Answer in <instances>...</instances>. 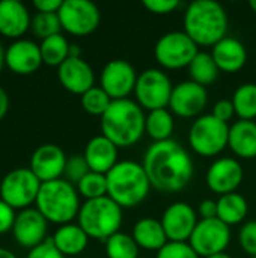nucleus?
<instances>
[{"label":"nucleus","instance_id":"nucleus-30","mask_svg":"<svg viewBox=\"0 0 256 258\" xmlns=\"http://www.w3.org/2000/svg\"><path fill=\"white\" fill-rule=\"evenodd\" d=\"M69 45L71 44L62 33L42 39L39 44L42 62L48 67L59 68L69 57Z\"/></svg>","mask_w":256,"mask_h":258},{"label":"nucleus","instance_id":"nucleus-21","mask_svg":"<svg viewBox=\"0 0 256 258\" xmlns=\"http://www.w3.org/2000/svg\"><path fill=\"white\" fill-rule=\"evenodd\" d=\"M118 147L104 135L94 136L84 147V159L91 171L107 175L118 160Z\"/></svg>","mask_w":256,"mask_h":258},{"label":"nucleus","instance_id":"nucleus-13","mask_svg":"<svg viewBox=\"0 0 256 258\" xmlns=\"http://www.w3.org/2000/svg\"><path fill=\"white\" fill-rule=\"evenodd\" d=\"M137 77L136 68L128 60L113 59L104 65L100 76V86L112 100H124L134 92Z\"/></svg>","mask_w":256,"mask_h":258},{"label":"nucleus","instance_id":"nucleus-40","mask_svg":"<svg viewBox=\"0 0 256 258\" xmlns=\"http://www.w3.org/2000/svg\"><path fill=\"white\" fill-rule=\"evenodd\" d=\"M26 258H66L63 254H60L57 251V248L54 246L51 239H47L44 243H41L39 246L33 248L29 251Z\"/></svg>","mask_w":256,"mask_h":258},{"label":"nucleus","instance_id":"nucleus-52","mask_svg":"<svg viewBox=\"0 0 256 258\" xmlns=\"http://www.w3.org/2000/svg\"><path fill=\"white\" fill-rule=\"evenodd\" d=\"M139 258H140V257H139Z\"/></svg>","mask_w":256,"mask_h":258},{"label":"nucleus","instance_id":"nucleus-28","mask_svg":"<svg viewBox=\"0 0 256 258\" xmlns=\"http://www.w3.org/2000/svg\"><path fill=\"white\" fill-rule=\"evenodd\" d=\"M174 128H175L174 113L169 109H158V110L148 112L145 133L154 142H164L172 139Z\"/></svg>","mask_w":256,"mask_h":258},{"label":"nucleus","instance_id":"nucleus-39","mask_svg":"<svg viewBox=\"0 0 256 258\" xmlns=\"http://www.w3.org/2000/svg\"><path fill=\"white\" fill-rule=\"evenodd\" d=\"M142 5L155 15H167L180 8L178 0H143Z\"/></svg>","mask_w":256,"mask_h":258},{"label":"nucleus","instance_id":"nucleus-34","mask_svg":"<svg viewBox=\"0 0 256 258\" xmlns=\"http://www.w3.org/2000/svg\"><path fill=\"white\" fill-rule=\"evenodd\" d=\"M80 101L86 113L101 118L113 100L107 95V92L101 86H94L80 97Z\"/></svg>","mask_w":256,"mask_h":258},{"label":"nucleus","instance_id":"nucleus-47","mask_svg":"<svg viewBox=\"0 0 256 258\" xmlns=\"http://www.w3.org/2000/svg\"><path fill=\"white\" fill-rule=\"evenodd\" d=\"M0 258H17V255L12 251H9V249L0 248Z\"/></svg>","mask_w":256,"mask_h":258},{"label":"nucleus","instance_id":"nucleus-35","mask_svg":"<svg viewBox=\"0 0 256 258\" xmlns=\"http://www.w3.org/2000/svg\"><path fill=\"white\" fill-rule=\"evenodd\" d=\"M30 29H32L33 35L38 36V38H41V41H42L45 38H50L53 35L60 33L62 24H60V20H59V15L57 14L36 12L32 17Z\"/></svg>","mask_w":256,"mask_h":258},{"label":"nucleus","instance_id":"nucleus-38","mask_svg":"<svg viewBox=\"0 0 256 258\" xmlns=\"http://www.w3.org/2000/svg\"><path fill=\"white\" fill-rule=\"evenodd\" d=\"M238 243L241 249L250 257L256 255V221H249L243 224L238 233Z\"/></svg>","mask_w":256,"mask_h":258},{"label":"nucleus","instance_id":"nucleus-27","mask_svg":"<svg viewBox=\"0 0 256 258\" xmlns=\"http://www.w3.org/2000/svg\"><path fill=\"white\" fill-rule=\"evenodd\" d=\"M249 212L246 198L237 192L226 194L217 200V218L228 227L241 224Z\"/></svg>","mask_w":256,"mask_h":258},{"label":"nucleus","instance_id":"nucleus-7","mask_svg":"<svg viewBox=\"0 0 256 258\" xmlns=\"http://www.w3.org/2000/svg\"><path fill=\"white\" fill-rule=\"evenodd\" d=\"M229 141V124L217 119L211 113L196 118L189 130L190 148L202 157H216Z\"/></svg>","mask_w":256,"mask_h":258},{"label":"nucleus","instance_id":"nucleus-16","mask_svg":"<svg viewBox=\"0 0 256 258\" xmlns=\"http://www.w3.org/2000/svg\"><path fill=\"white\" fill-rule=\"evenodd\" d=\"M244 180V171L241 163L234 157L216 159L205 175L207 186L217 195H226L235 192Z\"/></svg>","mask_w":256,"mask_h":258},{"label":"nucleus","instance_id":"nucleus-25","mask_svg":"<svg viewBox=\"0 0 256 258\" xmlns=\"http://www.w3.org/2000/svg\"><path fill=\"white\" fill-rule=\"evenodd\" d=\"M131 236L139 248L155 252H158L169 242L161 222L155 218L139 219L133 227Z\"/></svg>","mask_w":256,"mask_h":258},{"label":"nucleus","instance_id":"nucleus-49","mask_svg":"<svg viewBox=\"0 0 256 258\" xmlns=\"http://www.w3.org/2000/svg\"><path fill=\"white\" fill-rule=\"evenodd\" d=\"M208 258H232L229 254H226V252H222V254H216V255H211V257Z\"/></svg>","mask_w":256,"mask_h":258},{"label":"nucleus","instance_id":"nucleus-2","mask_svg":"<svg viewBox=\"0 0 256 258\" xmlns=\"http://www.w3.org/2000/svg\"><path fill=\"white\" fill-rule=\"evenodd\" d=\"M183 26L198 47H214L228 36L229 18L219 2L195 0L184 11Z\"/></svg>","mask_w":256,"mask_h":258},{"label":"nucleus","instance_id":"nucleus-15","mask_svg":"<svg viewBox=\"0 0 256 258\" xmlns=\"http://www.w3.org/2000/svg\"><path fill=\"white\" fill-rule=\"evenodd\" d=\"M160 222L169 242H189L199 219L189 203L177 201L163 212Z\"/></svg>","mask_w":256,"mask_h":258},{"label":"nucleus","instance_id":"nucleus-19","mask_svg":"<svg viewBox=\"0 0 256 258\" xmlns=\"http://www.w3.org/2000/svg\"><path fill=\"white\" fill-rule=\"evenodd\" d=\"M6 67L20 76L33 74L44 62L41 56L39 44L30 39H15L12 44L8 45L5 53Z\"/></svg>","mask_w":256,"mask_h":258},{"label":"nucleus","instance_id":"nucleus-43","mask_svg":"<svg viewBox=\"0 0 256 258\" xmlns=\"http://www.w3.org/2000/svg\"><path fill=\"white\" fill-rule=\"evenodd\" d=\"M63 0H35L33 8L38 12H45V14H57Z\"/></svg>","mask_w":256,"mask_h":258},{"label":"nucleus","instance_id":"nucleus-20","mask_svg":"<svg viewBox=\"0 0 256 258\" xmlns=\"http://www.w3.org/2000/svg\"><path fill=\"white\" fill-rule=\"evenodd\" d=\"M57 79L66 91L80 97L95 86V73L81 57H68L57 68Z\"/></svg>","mask_w":256,"mask_h":258},{"label":"nucleus","instance_id":"nucleus-14","mask_svg":"<svg viewBox=\"0 0 256 258\" xmlns=\"http://www.w3.org/2000/svg\"><path fill=\"white\" fill-rule=\"evenodd\" d=\"M208 103V91L192 80L174 85L169 109L181 118H199Z\"/></svg>","mask_w":256,"mask_h":258},{"label":"nucleus","instance_id":"nucleus-32","mask_svg":"<svg viewBox=\"0 0 256 258\" xmlns=\"http://www.w3.org/2000/svg\"><path fill=\"white\" fill-rule=\"evenodd\" d=\"M107 258H139V246L131 234L116 233L104 242Z\"/></svg>","mask_w":256,"mask_h":258},{"label":"nucleus","instance_id":"nucleus-6","mask_svg":"<svg viewBox=\"0 0 256 258\" xmlns=\"http://www.w3.org/2000/svg\"><path fill=\"white\" fill-rule=\"evenodd\" d=\"M122 222L124 209L109 197L84 201L77 216V224L83 228L89 239L101 242H106L113 234L119 233Z\"/></svg>","mask_w":256,"mask_h":258},{"label":"nucleus","instance_id":"nucleus-11","mask_svg":"<svg viewBox=\"0 0 256 258\" xmlns=\"http://www.w3.org/2000/svg\"><path fill=\"white\" fill-rule=\"evenodd\" d=\"M57 15L62 29L75 36L91 35L101 21L100 8L89 0H63Z\"/></svg>","mask_w":256,"mask_h":258},{"label":"nucleus","instance_id":"nucleus-31","mask_svg":"<svg viewBox=\"0 0 256 258\" xmlns=\"http://www.w3.org/2000/svg\"><path fill=\"white\" fill-rule=\"evenodd\" d=\"M235 115L244 121H255L256 118V83L240 85L231 98Z\"/></svg>","mask_w":256,"mask_h":258},{"label":"nucleus","instance_id":"nucleus-33","mask_svg":"<svg viewBox=\"0 0 256 258\" xmlns=\"http://www.w3.org/2000/svg\"><path fill=\"white\" fill-rule=\"evenodd\" d=\"M75 187L78 195L83 197L86 201L98 200L107 197V177L104 174L91 171L80 180V183Z\"/></svg>","mask_w":256,"mask_h":258},{"label":"nucleus","instance_id":"nucleus-41","mask_svg":"<svg viewBox=\"0 0 256 258\" xmlns=\"http://www.w3.org/2000/svg\"><path fill=\"white\" fill-rule=\"evenodd\" d=\"M15 218H17L15 209H12L0 198V234H6L8 231H12Z\"/></svg>","mask_w":256,"mask_h":258},{"label":"nucleus","instance_id":"nucleus-17","mask_svg":"<svg viewBox=\"0 0 256 258\" xmlns=\"http://www.w3.org/2000/svg\"><path fill=\"white\" fill-rule=\"evenodd\" d=\"M47 228L48 221L36 207H29L17 213L12 227V236L20 246L33 249L47 240Z\"/></svg>","mask_w":256,"mask_h":258},{"label":"nucleus","instance_id":"nucleus-8","mask_svg":"<svg viewBox=\"0 0 256 258\" xmlns=\"http://www.w3.org/2000/svg\"><path fill=\"white\" fill-rule=\"evenodd\" d=\"M199 53V47L184 30H172L158 38L154 47V57L166 70L189 68Z\"/></svg>","mask_w":256,"mask_h":258},{"label":"nucleus","instance_id":"nucleus-22","mask_svg":"<svg viewBox=\"0 0 256 258\" xmlns=\"http://www.w3.org/2000/svg\"><path fill=\"white\" fill-rule=\"evenodd\" d=\"M32 24L29 9L18 0L0 2V35L12 39H20Z\"/></svg>","mask_w":256,"mask_h":258},{"label":"nucleus","instance_id":"nucleus-48","mask_svg":"<svg viewBox=\"0 0 256 258\" xmlns=\"http://www.w3.org/2000/svg\"><path fill=\"white\" fill-rule=\"evenodd\" d=\"M5 53H6V48L2 45V42H0V73H2V70H3V67L6 65V62H5Z\"/></svg>","mask_w":256,"mask_h":258},{"label":"nucleus","instance_id":"nucleus-3","mask_svg":"<svg viewBox=\"0 0 256 258\" xmlns=\"http://www.w3.org/2000/svg\"><path fill=\"white\" fill-rule=\"evenodd\" d=\"M146 113L130 98L113 100L101 116V135L110 139L118 148L136 145L145 135Z\"/></svg>","mask_w":256,"mask_h":258},{"label":"nucleus","instance_id":"nucleus-23","mask_svg":"<svg viewBox=\"0 0 256 258\" xmlns=\"http://www.w3.org/2000/svg\"><path fill=\"white\" fill-rule=\"evenodd\" d=\"M211 56L219 70L229 74L238 73L247 62V50L244 44L234 36H225L219 41L213 47Z\"/></svg>","mask_w":256,"mask_h":258},{"label":"nucleus","instance_id":"nucleus-24","mask_svg":"<svg viewBox=\"0 0 256 258\" xmlns=\"http://www.w3.org/2000/svg\"><path fill=\"white\" fill-rule=\"evenodd\" d=\"M228 147L231 151L244 160L256 157V122L238 119L229 125Z\"/></svg>","mask_w":256,"mask_h":258},{"label":"nucleus","instance_id":"nucleus-26","mask_svg":"<svg viewBox=\"0 0 256 258\" xmlns=\"http://www.w3.org/2000/svg\"><path fill=\"white\" fill-rule=\"evenodd\" d=\"M51 240L60 254H63L65 257H75L88 248L89 236L83 231V228L78 224L71 222L60 225L54 231Z\"/></svg>","mask_w":256,"mask_h":258},{"label":"nucleus","instance_id":"nucleus-50","mask_svg":"<svg viewBox=\"0 0 256 258\" xmlns=\"http://www.w3.org/2000/svg\"><path fill=\"white\" fill-rule=\"evenodd\" d=\"M249 6H250V9L256 14V0H250V2H249Z\"/></svg>","mask_w":256,"mask_h":258},{"label":"nucleus","instance_id":"nucleus-46","mask_svg":"<svg viewBox=\"0 0 256 258\" xmlns=\"http://www.w3.org/2000/svg\"><path fill=\"white\" fill-rule=\"evenodd\" d=\"M69 57H81V50L77 44L69 45Z\"/></svg>","mask_w":256,"mask_h":258},{"label":"nucleus","instance_id":"nucleus-37","mask_svg":"<svg viewBox=\"0 0 256 258\" xmlns=\"http://www.w3.org/2000/svg\"><path fill=\"white\" fill-rule=\"evenodd\" d=\"M155 258H201L189 242H167Z\"/></svg>","mask_w":256,"mask_h":258},{"label":"nucleus","instance_id":"nucleus-51","mask_svg":"<svg viewBox=\"0 0 256 258\" xmlns=\"http://www.w3.org/2000/svg\"><path fill=\"white\" fill-rule=\"evenodd\" d=\"M250 258H256V255H255V257H250Z\"/></svg>","mask_w":256,"mask_h":258},{"label":"nucleus","instance_id":"nucleus-44","mask_svg":"<svg viewBox=\"0 0 256 258\" xmlns=\"http://www.w3.org/2000/svg\"><path fill=\"white\" fill-rule=\"evenodd\" d=\"M198 215L201 216V219H213L217 218V201L214 200H204L199 204L198 209Z\"/></svg>","mask_w":256,"mask_h":258},{"label":"nucleus","instance_id":"nucleus-4","mask_svg":"<svg viewBox=\"0 0 256 258\" xmlns=\"http://www.w3.org/2000/svg\"><path fill=\"white\" fill-rule=\"evenodd\" d=\"M106 177L107 197L122 209H133L142 204L152 187L143 165L134 160L118 162Z\"/></svg>","mask_w":256,"mask_h":258},{"label":"nucleus","instance_id":"nucleus-36","mask_svg":"<svg viewBox=\"0 0 256 258\" xmlns=\"http://www.w3.org/2000/svg\"><path fill=\"white\" fill-rule=\"evenodd\" d=\"M91 169L86 163V159L83 154H74L69 156L66 160V166H65V172H63V178L66 181H69L71 184L77 186L80 183V180L89 174Z\"/></svg>","mask_w":256,"mask_h":258},{"label":"nucleus","instance_id":"nucleus-18","mask_svg":"<svg viewBox=\"0 0 256 258\" xmlns=\"http://www.w3.org/2000/svg\"><path fill=\"white\" fill-rule=\"evenodd\" d=\"M66 160L68 157L59 145L44 144L33 151L29 168L41 183H47L63 177Z\"/></svg>","mask_w":256,"mask_h":258},{"label":"nucleus","instance_id":"nucleus-42","mask_svg":"<svg viewBox=\"0 0 256 258\" xmlns=\"http://www.w3.org/2000/svg\"><path fill=\"white\" fill-rule=\"evenodd\" d=\"M213 116H216L217 119L223 121V122H229L231 118L235 115V109H234V104L231 100H219L214 106H213V112H211Z\"/></svg>","mask_w":256,"mask_h":258},{"label":"nucleus","instance_id":"nucleus-1","mask_svg":"<svg viewBox=\"0 0 256 258\" xmlns=\"http://www.w3.org/2000/svg\"><path fill=\"white\" fill-rule=\"evenodd\" d=\"M142 165L151 186L164 194L186 189L195 175L190 153L174 139L151 144L143 154Z\"/></svg>","mask_w":256,"mask_h":258},{"label":"nucleus","instance_id":"nucleus-5","mask_svg":"<svg viewBox=\"0 0 256 258\" xmlns=\"http://www.w3.org/2000/svg\"><path fill=\"white\" fill-rule=\"evenodd\" d=\"M35 206L48 222L59 227L77 219L81 207L77 187L65 178L42 183Z\"/></svg>","mask_w":256,"mask_h":258},{"label":"nucleus","instance_id":"nucleus-10","mask_svg":"<svg viewBox=\"0 0 256 258\" xmlns=\"http://www.w3.org/2000/svg\"><path fill=\"white\" fill-rule=\"evenodd\" d=\"M174 85L167 73L160 68H148L142 71L137 77L134 88L136 103L145 110L167 109Z\"/></svg>","mask_w":256,"mask_h":258},{"label":"nucleus","instance_id":"nucleus-12","mask_svg":"<svg viewBox=\"0 0 256 258\" xmlns=\"http://www.w3.org/2000/svg\"><path fill=\"white\" fill-rule=\"evenodd\" d=\"M231 227L219 218L199 219L189 243L199 257L208 258L225 252L231 242Z\"/></svg>","mask_w":256,"mask_h":258},{"label":"nucleus","instance_id":"nucleus-45","mask_svg":"<svg viewBox=\"0 0 256 258\" xmlns=\"http://www.w3.org/2000/svg\"><path fill=\"white\" fill-rule=\"evenodd\" d=\"M9 110V97H8V92L0 86V121L6 116Z\"/></svg>","mask_w":256,"mask_h":258},{"label":"nucleus","instance_id":"nucleus-29","mask_svg":"<svg viewBox=\"0 0 256 258\" xmlns=\"http://www.w3.org/2000/svg\"><path fill=\"white\" fill-rule=\"evenodd\" d=\"M219 73L220 70L216 65L211 53H207V51H199L196 57L192 60V63L189 65L190 80L205 88L213 85L217 80Z\"/></svg>","mask_w":256,"mask_h":258},{"label":"nucleus","instance_id":"nucleus-9","mask_svg":"<svg viewBox=\"0 0 256 258\" xmlns=\"http://www.w3.org/2000/svg\"><path fill=\"white\" fill-rule=\"evenodd\" d=\"M41 186L30 168H15L0 181V198L12 209L24 210L36 203Z\"/></svg>","mask_w":256,"mask_h":258}]
</instances>
